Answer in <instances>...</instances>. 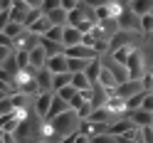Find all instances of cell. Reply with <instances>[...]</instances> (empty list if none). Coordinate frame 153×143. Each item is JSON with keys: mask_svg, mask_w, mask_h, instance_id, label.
Segmentation results:
<instances>
[{"mask_svg": "<svg viewBox=\"0 0 153 143\" xmlns=\"http://www.w3.org/2000/svg\"><path fill=\"white\" fill-rule=\"evenodd\" d=\"M47 121H52L54 131L59 133L62 138L69 136V133H74V131H79V116H76L74 109H67L64 113H59V116H54V119H47Z\"/></svg>", "mask_w": 153, "mask_h": 143, "instance_id": "3", "label": "cell"}, {"mask_svg": "<svg viewBox=\"0 0 153 143\" xmlns=\"http://www.w3.org/2000/svg\"><path fill=\"white\" fill-rule=\"evenodd\" d=\"M84 5H89V7H94V10H97V7H101V5H106V3H111V0H82Z\"/></svg>", "mask_w": 153, "mask_h": 143, "instance_id": "40", "label": "cell"}, {"mask_svg": "<svg viewBox=\"0 0 153 143\" xmlns=\"http://www.w3.org/2000/svg\"><path fill=\"white\" fill-rule=\"evenodd\" d=\"M45 67H47V69H50L52 74H59V72H69V69H67V54H64V52H62V54H54V57H47Z\"/></svg>", "mask_w": 153, "mask_h": 143, "instance_id": "10", "label": "cell"}, {"mask_svg": "<svg viewBox=\"0 0 153 143\" xmlns=\"http://www.w3.org/2000/svg\"><path fill=\"white\" fill-rule=\"evenodd\" d=\"M99 72H101V57H97V59H91L87 64V69H84V74H87V79L94 84V82H99Z\"/></svg>", "mask_w": 153, "mask_h": 143, "instance_id": "20", "label": "cell"}, {"mask_svg": "<svg viewBox=\"0 0 153 143\" xmlns=\"http://www.w3.org/2000/svg\"><path fill=\"white\" fill-rule=\"evenodd\" d=\"M54 94H59V96H62V99H64V101H69V99H72V96H74V94H76V89H74V87H72V84H67V87H62V89H59V91H54Z\"/></svg>", "mask_w": 153, "mask_h": 143, "instance_id": "32", "label": "cell"}, {"mask_svg": "<svg viewBox=\"0 0 153 143\" xmlns=\"http://www.w3.org/2000/svg\"><path fill=\"white\" fill-rule=\"evenodd\" d=\"M141 35L143 37H151L153 35V15H141Z\"/></svg>", "mask_w": 153, "mask_h": 143, "instance_id": "26", "label": "cell"}, {"mask_svg": "<svg viewBox=\"0 0 153 143\" xmlns=\"http://www.w3.org/2000/svg\"><path fill=\"white\" fill-rule=\"evenodd\" d=\"M99 84L104 89H106L109 94H114V89L119 87V82H116V77L111 74V69L109 67H104V62H101V72H99Z\"/></svg>", "mask_w": 153, "mask_h": 143, "instance_id": "11", "label": "cell"}, {"mask_svg": "<svg viewBox=\"0 0 153 143\" xmlns=\"http://www.w3.org/2000/svg\"><path fill=\"white\" fill-rule=\"evenodd\" d=\"M82 37H84L82 30H76V27H72V25H64V32H62V44L64 47L82 44Z\"/></svg>", "mask_w": 153, "mask_h": 143, "instance_id": "9", "label": "cell"}, {"mask_svg": "<svg viewBox=\"0 0 153 143\" xmlns=\"http://www.w3.org/2000/svg\"><path fill=\"white\" fill-rule=\"evenodd\" d=\"M116 25H119V30H126V32H141V17L128 5H123V10L119 13Z\"/></svg>", "mask_w": 153, "mask_h": 143, "instance_id": "4", "label": "cell"}, {"mask_svg": "<svg viewBox=\"0 0 153 143\" xmlns=\"http://www.w3.org/2000/svg\"><path fill=\"white\" fill-rule=\"evenodd\" d=\"M22 30H25V25H22V22H7L3 32H5L7 37H17V35H20Z\"/></svg>", "mask_w": 153, "mask_h": 143, "instance_id": "29", "label": "cell"}, {"mask_svg": "<svg viewBox=\"0 0 153 143\" xmlns=\"http://www.w3.org/2000/svg\"><path fill=\"white\" fill-rule=\"evenodd\" d=\"M131 126H133V121H131L128 116H121V119H116L114 123H109V133H114V136H121V133H126Z\"/></svg>", "mask_w": 153, "mask_h": 143, "instance_id": "16", "label": "cell"}, {"mask_svg": "<svg viewBox=\"0 0 153 143\" xmlns=\"http://www.w3.org/2000/svg\"><path fill=\"white\" fill-rule=\"evenodd\" d=\"M62 32H64V27H62V25H52L42 37H47V40H52V42H62Z\"/></svg>", "mask_w": 153, "mask_h": 143, "instance_id": "27", "label": "cell"}, {"mask_svg": "<svg viewBox=\"0 0 153 143\" xmlns=\"http://www.w3.org/2000/svg\"><path fill=\"white\" fill-rule=\"evenodd\" d=\"M0 67H3L5 72H10V74H15L17 69H20V67H17V59H15V52H13L10 57H7V59H5L3 64H0Z\"/></svg>", "mask_w": 153, "mask_h": 143, "instance_id": "30", "label": "cell"}, {"mask_svg": "<svg viewBox=\"0 0 153 143\" xmlns=\"http://www.w3.org/2000/svg\"><path fill=\"white\" fill-rule=\"evenodd\" d=\"M123 64H126L128 79H143V74L148 72V59H146V52L141 47H133V52L128 54V59Z\"/></svg>", "mask_w": 153, "mask_h": 143, "instance_id": "2", "label": "cell"}, {"mask_svg": "<svg viewBox=\"0 0 153 143\" xmlns=\"http://www.w3.org/2000/svg\"><path fill=\"white\" fill-rule=\"evenodd\" d=\"M72 84V74L69 72H59V74H52V91H59L62 87Z\"/></svg>", "mask_w": 153, "mask_h": 143, "instance_id": "21", "label": "cell"}, {"mask_svg": "<svg viewBox=\"0 0 153 143\" xmlns=\"http://www.w3.org/2000/svg\"><path fill=\"white\" fill-rule=\"evenodd\" d=\"M50 27H52L50 17H47V15H40V17H37L35 22H30V25H27V30H30V32H35L37 37H42V35H45L47 30H50Z\"/></svg>", "mask_w": 153, "mask_h": 143, "instance_id": "15", "label": "cell"}, {"mask_svg": "<svg viewBox=\"0 0 153 143\" xmlns=\"http://www.w3.org/2000/svg\"><path fill=\"white\" fill-rule=\"evenodd\" d=\"M74 143H89V136H84L82 131H76L74 133Z\"/></svg>", "mask_w": 153, "mask_h": 143, "instance_id": "41", "label": "cell"}, {"mask_svg": "<svg viewBox=\"0 0 153 143\" xmlns=\"http://www.w3.org/2000/svg\"><path fill=\"white\" fill-rule=\"evenodd\" d=\"M54 7H59V0H42V13H50Z\"/></svg>", "mask_w": 153, "mask_h": 143, "instance_id": "37", "label": "cell"}, {"mask_svg": "<svg viewBox=\"0 0 153 143\" xmlns=\"http://www.w3.org/2000/svg\"><path fill=\"white\" fill-rule=\"evenodd\" d=\"M67 109H69V101H64L59 94H54V96H52V104H50V111H47V119L59 116V113H64Z\"/></svg>", "mask_w": 153, "mask_h": 143, "instance_id": "14", "label": "cell"}, {"mask_svg": "<svg viewBox=\"0 0 153 143\" xmlns=\"http://www.w3.org/2000/svg\"><path fill=\"white\" fill-rule=\"evenodd\" d=\"M30 10H32V7L27 5L25 0H15L13 7H10V22H22V25H25V20H27V15H30Z\"/></svg>", "mask_w": 153, "mask_h": 143, "instance_id": "8", "label": "cell"}, {"mask_svg": "<svg viewBox=\"0 0 153 143\" xmlns=\"http://www.w3.org/2000/svg\"><path fill=\"white\" fill-rule=\"evenodd\" d=\"M52 96H54V91H40V94L32 99V111H35L40 119H47V111H50Z\"/></svg>", "mask_w": 153, "mask_h": 143, "instance_id": "6", "label": "cell"}, {"mask_svg": "<svg viewBox=\"0 0 153 143\" xmlns=\"http://www.w3.org/2000/svg\"><path fill=\"white\" fill-rule=\"evenodd\" d=\"M64 54L67 57H74V59H97V50L94 47H89V44H72V47H64Z\"/></svg>", "mask_w": 153, "mask_h": 143, "instance_id": "7", "label": "cell"}, {"mask_svg": "<svg viewBox=\"0 0 153 143\" xmlns=\"http://www.w3.org/2000/svg\"><path fill=\"white\" fill-rule=\"evenodd\" d=\"M47 17H50V22L52 25H67V10H62V7H54V10H50V13H45Z\"/></svg>", "mask_w": 153, "mask_h": 143, "instance_id": "23", "label": "cell"}, {"mask_svg": "<svg viewBox=\"0 0 153 143\" xmlns=\"http://www.w3.org/2000/svg\"><path fill=\"white\" fill-rule=\"evenodd\" d=\"M35 82H37V87H40V91H52V72L47 69V67L37 69Z\"/></svg>", "mask_w": 153, "mask_h": 143, "instance_id": "13", "label": "cell"}, {"mask_svg": "<svg viewBox=\"0 0 153 143\" xmlns=\"http://www.w3.org/2000/svg\"><path fill=\"white\" fill-rule=\"evenodd\" d=\"M72 87L76 91H84V89H91V82L87 79L84 72H76V74H72Z\"/></svg>", "mask_w": 153, "mask_h": 143, "instance_id": "22", "label": "cell"}, {"mask_svg": "<svg viewBox=\"0 0 153 143\" xmlns=\"http://www.w3.org/2000/svg\"><path fill=\"white\" fill-rule=\"evenodd\" d=\"M141 133H143V143H153V128L151 126H143Z\"/></svg>", "mask_w": 153, "mask_h": 143, "instance_id": "39", "label": "cell"}, {"mask_svg": "<svg viewBox=\"0 0 153 143\" xmlns=\"http://www.w3.org/2000/svg\"><path fill=\"white\" fill-rule=\"evenodd\" d=\"M91 59H74V57H67V69H69V74H76V72H84L87 69V64Z\"/></svg>", "mask_w": 153, "mask_h": 143, "instance_id": "24", "label": "cell"}, {"mask_svg": "<svg viewBox=\"0 0 153 143\" xmlns=\"http://www.w3.org/2000/svg\"><path fill=\"white\" fill-rule=\"evenodd\" d=\"M97 22H99L97 10L89 7V5H84V3H79L72 13H67V25H72V27H76L82 32H91V27Z\"/></svg>", "mask_w": 153, "mask_h": 143, "instance_id": "1", "label": "cell"}, {"mask_svg": "<svg viewBox=\"0 0 153 143\" xmlns=\"http://www.w3.org/2000/svg\"><path fill=\"white\" fill-rule=\"evenodd\" d=\"M79 3H82V0H59V7H62V10H67V13H72Z\"/></svg>", "mask_w": 153, "mask_h": 143, "instance_id": "33", "label": "cell"}, {"mask_svg": "<svg viewBox=\"0 0 153 143\" xmlns=\"http://www.w3.org/2000/svg\"><path fill=\"white\" fill-rule=\"evenodd\" d=\"M82 104H84V96H82V91H76L74 96L69 99V109H79Z\"/></svg>", "mask_w": 153, "mask_h": 143, "instance_id": "34", "label": "cell"}, {"mask_svg": "<svg viewBox=\"0 0 153 143\" xmlns=\"http://www.w3.org/2000/svg\"><path fill=\"white\" fill-rule=\"evenodd\" d=\"M15 50H13V47H5V44H0V64H3L5 59H7V57H10Z\"/></svg>", "mask_w": 153, "mask_h": 143, "instance_id": "38", "label": "cell"}, {"mask_svg": "<svg viewBox=\"0 0 153 143\" xmlns=\"http://www.w3.org/2000/svg\"><path fill=\"white\" fill-rule=\"evenodd\" d=\"M10 94H13V91H7V89H0V101H3V99H7Z\"/></svg>", "mask_w": 153, "mask_h": 143, "instance_id": "44", "label": "cell"}, {"mask_svg": "<svg viewBox=\"0 0 153 143\" xmlns=\"http://www.w3.org/2000/svg\"><path fill=\"white\" fill-rule=\"evenodd\" d=\"M123 3H128V0H123Z\"/></svg>", "mask_w": 153, "mask_h": 143, "instance_id": "47", "label": "cell"}, {"mask_svg": "<svg viewBox=\"0 0 153 143\" xmlns=\"http://www.w3.org/2000/svg\"><path fill=\"white\" fill-rule=\"evenodd\" d=\"M37 143H45V141H37Z\"/></svg>", "mask_w": 153, "mask_h": 143, "instance_id": "46", "label": "cell"}, {"mask_svg": "<svg viewBox=\"0 0 153 143\" xmlns=\"http://www.w3.org/2000/svg\"><path fill=\"white\" fill-rule=\"evenodd\" d=\"M74 133H76V131H74ZM74 133H69V136H64V138H62L59 143H74Z\"/></svg>", "mask_w": 153, "mask_h": 143, "instance_id": "43", "label": "cell"}, {"mask_svg": "<svg viewBox=\"0 0 153 143\" xmlns=\"http://www.w3.org/2000/svg\"><path fill=\"white\" fill-rule=\"evenodd\" d=\"M37 42H40V37L25 27L17 37H13V50H25V52H30L32 47H37Z\"/></svg>", "mask_w": 153, "mask_h": 143, "instance_id": "5", "label": "cell"}, {"mask_svg": "<svg viewBox=\"0 0 153 143\" xmlns=\"http://www.w3.org/2000/svg\"><path fill=\"white\" fill-rule=\"evenodd\" d=\"M143 99H146V89H141V91H136L133 96H128L126 99V111H133V109H141V104H143Z\"/></svg>", "mask_w": 153, "mask_h": 143, "instance_id": "25", "label": "cell"}, {"mask_svg": "<svg viewBox=\"0 0 153 143\" xmlns=\"http://www.w3.org/2000/svg\"><path fill=\"white\" fill-rule=\"evenodd\" d=\"M151 15H153V10H151Z\"/></svg>", "mask_w": 153, "mask_h": 143, "instance_id": "48", "label": "cell"}, {"mask_svg": "<svg viewBox=\"0 0 153 143\" xmlns=\"http://www.w3.org/2000/svg\"><path fill=\"white\" fill-rule=\"evenodd\" d=\"M126 5H128L138 17H141V15H148V13L153 10V0H128Z\"/></svg>", "mask_w": 153, "mask_h": 143, "instance_id": "18", "label": "cell"}, {"mask_svg": "<svg viewBox=\"0 0 153 143\" xmlns=\"http://www.w3.org/2000/svg\"><path fill=\"white\" fill-rule=\"evenodd\" d=\"M25 3H27V5H30V7H32V10H35V7H42V0H25Z\"/></svg>", "mask_w": 153, "mask_h": 143, "instance_id": "42", "label": "cell"}, {"mask_svg": "<svg viewBox=\"0 0 153 143\" xmlns=\"http://www.w3.org/2000/svg\"><path fill=\"white\" fill-rule=\"evenodd\" d=\"M126 116L133 121V126H138V128L151 126V111H146V109H133V111H126Z\"/></svg>", "mask_w": 153, "mask_h": 143, "instance_id": "12", "label": "cell"}, {"mask_svg": "<svg viewBox=\"0 0 153 143\" xmlns=\"http://www.w3.org/2000/svg\"><path fill=\"white\" fill-rule=\"evenodd\" d=\"M13 109H15V106H13V101H10V96L0 101V116H3V113H10Z\"/></svg>", "mask_w": 153, "mask_h": 143, "instance_id": "36", "label": "cell"}, {"mask_svg": "<svg viewBox=\"0 0 153 143\" xmlns=\"http://www.w3.org/2000/svg\"><path fill=\"white\" fill-rule=\"evenodd\" d=\"M151 128H153V113H151Z\"/></svg>", "mask_w": 153, "mask_h": 143, "instance_id": "45", "label": "cell"}, {"mask_svg": "<svg viewBox=\"0 0 153 143\" xmlns=\"http://www.w3.org/2000/svg\"><path fill=\"white\" fill-rule=\"evenodd\" d=\"M45 62H47V52L40 47V42H37V47H32V50H30V64L35 67V69H42Z\"/></svg>", "mask_w": 153, "mask_h": 143, "instance_id": "17", "label": "cell"}, {"mask_svg": "<svg viewBox=\"0 0 153 143\" xmlns=\"http://www.w3.org/2000/svg\"><path fill=\"white\" fill-rule=\"evenodd\" d=\"M74 111H76V116H79V121H84V119H89V113L94 111V106H91L89 101H84L82 106H79V109H74Z\"/></svg>", "mask_w": 153, "mask_h": 143, "instance_id": "31", "label": "cell"}, {"mask_svg": "<svg viewBox=\"0 0 153 143\" xmlns=\"http://www.w3.org/2000/svg\"><path fill=\"white\" fill-rule=\"evenodd\" d=\"M119 141V136H114V133H97V136H91L89 138V143H116Z\"/></svg>", "mask_w": 153, "mask_h": 143, "instance_id": "28", "label": "cell"}, {"mask_svg": "<svg viewBox=\"0 0 153 143\" xmlns=\"http://www.w3.org/2000/svg\"><path fill=\"white\" fill-rule=\"evenodd\" d=\"M40 47L47 52V57H54V54H62L64 52V44L62 42H52L47 37H40Z\"/></svg>", "mask_w": 153, "mask_h": 143, "instance_id": "19", "label": "cell"}, {"mask_svg": "<svg viewBox=\"0 0 153 143\" xmlns=\"http://www.w3.org/2000/svg\"><path fill=\"white\" fill-rule=\"evenodd\" d=\"M141 109H146V111H151V113H153V91H146V99H143Z\"/></svg>", "mask_w": 153, "mask_h": 143, "instance_id": "35", "label": "cell"}]
</instances>
